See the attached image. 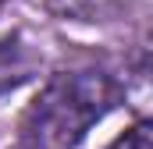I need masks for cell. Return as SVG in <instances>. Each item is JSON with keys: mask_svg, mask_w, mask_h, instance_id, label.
I'll return each mask as SVG.
<instances>
[{"mask_svg": "<svg viewBox=\"0 0 153 149\" xmlns=\"http://www.w3.org/2000/svg\"><path fill=\"white\" fill-rule=\"evenodd\" d=\"M4 4H7V0H0V11H4Z\"/></svg>", "mask_w": 153, "mask_h": 149, "instance_id": "4", "label": "cell"}, {"mask_svg": "<svg viewBox=\"0 0 153 149\" xmlns=\"http://www.w3.org/2000/svg\"><path fill=\"white\" fill-rule=\"evenodd\" d=\"M107 149H153V121H139L132 124L125 135H117Z\"/></svg>", "mask_w": 153, "mask_h": 149, "instance_id": "3", "label": "cell"}, {"mask_svg": "<svg viewBox=\"0 0 153 149\" xmlns=\"http://www.w3.org/2000/svg\"><path fill=\"white\" fill-rule=\"evenodd\" d=\"M32 71V60L29 57H22V50H18V43H0V89H7V85H18V82H25Z\"/></svg>", "mask_w": 153, "mask_h": 149, "instance_id": "2", "label": "cell"}, {"mask_svg": "<svg viewBox=\"0 0 153 149\" xmlns=\"http://www.w3.org/2000/svg\"><path fill=\"white\" fill-rule=\"evenodd\" d=\"M117 103V85L103 71L53 74L22 114V149H75L85 131Z\"/></svg>", "mask_w": 153, "mask_h": 149, "instance_id": "1", "label": "cell"}]
</instances>
